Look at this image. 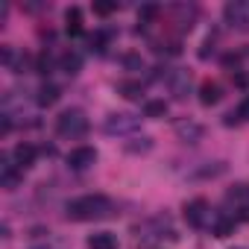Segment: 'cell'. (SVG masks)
Returning a JSON list of instances; mask_svg holds the SVG:
<instances>
[{
	"instance_id": "4dcf8cb0",
	"label": "cell",
	"mask_w": 249,
	"mask_h": 249,
	"mask_svg": "<svg viewBox=\"0 0 249 249\" xmlns=\"http://www.w3.org/2000/svg\"><path fill=\"white\" fill-rule=\"evenodd\" d=\"M237 62H240V53H229V56L223 59V65H226V68H231V65H237Z\"/></svg>"
},
{
	"instance_id": "f546056e",
	"label": "cell",
	"mask_w": 249,
	"mask_h": 249,
	"mask_svg": "<svg viewBox=\"0 0 249 249\" xmlns=\"http://www.w3.org/2000/svg\"><path fill=\"white\" fill-rule=\"evenodd\" d=\"M9 132H12V117L6 114L3 120H0V135H9Z\"/></svg>"
},
{
	"instance_id": "ffe728a7",
	"label": "cell",
	"mask_w": 249,
	"mask_h": 249,
	"mask_svg": "<svg viewBox=\"0 0 249 249\" xmlns=\"http://www.w3.org/2000/svg\"><path fill=\"white\" fill-rule=\"evenodd\" d=\"M144 117H167V103L164 100H150L144 106Z\"/></svg>"
},
{
	"instance_id": "5bb4252c",
	"label": "cell",
	"mask_w": 249,
	"mask_h": 249,
	"mask_svg": "<svg viewBox=\"0 0 249 249\" xmlns=\"http://www.w3.org/2000/svg\"><path fill=\"white\" fill-rule=\"evenodd\" d=\"M226 199H229V202H234V208H237V211L249 208V185H234V188L226 194ZM237 211H234V214H237Z\"/></svg>"
},
{
	"instance_id": "2e32d148",
	"label": "cell",
	"mask_w": 249,
	"mask_h": 249,
	"mask_svg": "<svg viewBox=\"0 0 249 249\" xmlns=\"http://www.w3.org/2000/svg\"><path fill=\"white\" fill-rule=\"evenodd\" d=\"M59 68H62V71H65L68 76L79 73V71H82V59H79V53H73V50L62 53V59H59Z\"/></svg>"
},
{
	"instance_id": "ba28073f",
	"label": "cell",
	"mask_w": 249,
	"mask_h": 249,
	"mask_svg": "<svg viewBox=\"0 0 249 249\" xmlns=\"http://www.w3.org/2000/svg\"><path fill=\"white\" fill-rule=\"evenodd\" d=\"M97 164V150L94 147H76L68 153V167L71 170H88Z\"/></svg>"
},
{
	"instance_id": "1f68e13d",
	"label": "cell",
	"mask_w": 249,
	"mask_h": 249,
	"mask_svg": "<svg viewBox=\"0 0 249 249\" xmlns=\"http://www.w3.org/2000/svg\"><path fill=\"white\" fill-rule=\"evenodd\" d=\"M234 249H246V246H234Z\"/></svg>"
},
{
	"instance_id": "9c48e42d",
	"label": "cell",
	"mask_w": 249,
	"mask_h": 249,
	"mask_svg": "<svg viewBox=\"0 0 249 249\" xmlns=\"http://www.w3.org/2000/svg\"><path fill=\"white\" fill-rule=\"evenodd\" d=\"M208 202L205 199H194V202H188L185 205V220H188V226H194V229H202L205 226V220H208Z\"/></svg>"
},
{
	"instance_id": "9a60e30c",
	"label": "cell",
	"mask_w": 249,
	"mask_h": 249,
	"mask_svg": "<svg viewBox=\"0 0 249 249\" xmlns=\"http://www.w3.org/2000/svg\"><path fill=\"white\" fill-rule=\"evenodd\" d=\"M220 97H223V94H220V85H217V82H211V79L202 82V88H199V103H202V106H217Z\"/></svg>"
},
{
	"instance_id": "4316f807",
	"label": "cell",
	"mask_w": 249,
	"mask_h": 249,
	"mask_svg": "<svg viewBox=\"0 0 249 249\" xmlns=\"http://www.w3.org/2000/svg\"><path fill=\"white\" fill-rule=\"evenodd\" d=\"M214 53V36H208L205 41H202V50H199V59H208Z\"/></svg>"
},
{
	"instance_id": "30bf717a",
	"label": "cell",
	"mask_w": 249,
	"mask_h": 249,
	"mask_svg": "<svg viewBox=\"0 0 249 249\" xmlns=\"http://www.w3.org/2000/svg\"><path fill=\"white\" fill-rule=\"evenodd\" d=\"M167 85H170V91L176 94V100H185L188 91H191V73L182 71V68H176V71L167 73Z\"/></svg>"
},
{
	"instance_id": "277c9868",
	"label": "cell",
	"mask_w": 249,
	"mask_h": 249,
	"mask_svg": "<svg viewBox=\"0 0 249 249\" xmlns=\"http://www.w3.org/2000/svg\"><path fill=\"white\" fill-rule=\"evenodd\" d=\"M103 129H106V135H132V132L141 129V120L129 111H114V114L106 117Z\"/></svg>"
},
{
	"instance_id": "8fae6325",
	"label": "cell",
	"mask_w": 249,
	"mask_h": 249,
	"mask_svg": "<svg viewBox=\"0 0 249 249\" xmlns=\"http://www.w3.org/2000/svg\"><path fill=\"white\" fill-rule=\"evenodd\" d=\"M36 156H38V150H36L33 144H18V147L12 150V159H15V164H18L21 170L33 167V164H36Z\"/></svg>"
},
{
	"instance_id": "cb8c5ba5",
	"label": "cell",
	"mask_w": 249,
	"mask_h": 249,
	"mask_svg": "<svg viewBox=\"0 0 249 249\" xmlns=\"http://www.w3.org/2000/svg\"><path fill=\"white\" fill-rule=\"evenodd\" d=\"M223 173H226V164H223V161H217L214 167H202V170H199V173H194V176H196V179H214V176H223Z\"/></svg>"
},
{
	"instance_id": "e0dca14e",
	"label": "cell",
	"mask_w": 249,
	"mask_h": 249,
	"mask_svg": "<svg viewBox=\"0 0 249 249\" xmlns=\"http://www.w3.org/2000/svg\"><path fill=\"white\" fill-rule=\"evenodd\" d=\"M117 94H120V97H126V100H141L144 88H141V82H132V79H123V82H117Z\"/></svg>"
},
{
	"instance_id": "44dd1931",
	"label": "cell",
	"mask_w": 249,
	"mask_h": 249,
	"mask_svg": "<svg viewBox=\"0 0 249 249\" xmlns=\"http://www.w3.org/2000/svg\"><path fill=\"white\" fill-rule=\"evenodd\" d=\"M153 150V138L141 135V138H132V144H126V153H150Z\"/></svg>"
},
{
	"instance_id": "6da1fadb",
	"label": "cell",
	"mask_w": 249,
	"mask_h": 249,
	"mask_svg": "<svg viewBox=\"0 0 249 249\" xmlns=\"http://www.w3.org/2000/svg\"><path fill=\"white\" fill-rule=\"evenodd\" d=\"M111 199L103 196V194H85V196H76L65 205V214L68 220H76V223H85V220H103L111 214Z\"/></svg>"
},
{
	"instance_id": "7402d4cb",
	"label": "cell",
	"mask_w": 249,
	"mask_h": 249,
	"mask_svg": "<svg viewBox=\"0 0 249 249\" xmlns=\"http://www.w3.org/2000/svg\"><path fill=\"white\" fill-rule=\"evenodd\" d=\"M36 71H38V73H50V71H53V56H50L47 50H41V53L36 56Z\"/></svg>"
},
{
	"instance_id": "484cf974",
	"label": "cell",
	"mask_w": 249,
	"mask_h": 249,
	"mask_svg": "<svg viewBox=\"0 0 249 249\" xmlns=\"http://www.w3.org/2000/svg\"><path fill=\"white\" fill-rule=\"evenodd\" d=\"M106 41H108V38H106L103 33H97V36H91V38H88L91 50H97V53H103V50H106Z\"/></svg>"
},
{
	"instance_id": "d4e9b609",
	"label": "cell",
	"mask_w": 249,
	"mask_h": 249,
	"mask_svg": "<svg viewBox=\"0 0 249 249\" xmlns=\"http://www.w3.org/2000/svg\"><path fill=\"white\" fill-rule=\"evenodd\" d=\"M123 68H126V71H144V59L138 53H126V56H123Z\"/></svg>"
},
{
	"instance_id": "52a82bcc",
	"label": "cell",
	"mask_w": 249,
	"mask_h": 249,
	"mask_svg": "<svg viewBox=\"0 0 249 249\" xmlns=\"http://www.w3.org/2000/svg\"><path fill=\"white\" fill-rule=\"evenodd\" d=\"M226 15V24L240 30V33H249V3H243V0H234V3H226L223 9Z\"/></svg>"
},
{
	"instance_id": "7a4b0ae2",
	"label": "cell",
	"mask_w": 249,
	"mask_h": 249,
	"mask_svg": "<svg viewBox=\"0 0 249 249\" xmlns=\"http://www.w3.org/2000/svg\"><path fill=\"white\" fill-rule=\"evenodd\" d=\"M56 132L62 138H82L88 132V117L79 108H68L56 117Z\"/></svg>"
},
{
	"instance_id": "4fadbf2b",
	"label": "cell",
	"mask_w": 249,
	"mask_h": 249,
	"mask_svg": "<svg viewBox=\"0 0 249 249\" xmlns=\"http://www.w3.org/2000/svg\"><path fill=\"white\" fill-rule=\"evenodd\" d=\"M59 97H62V88H59V85H53V82H47V85H41V88H38L36 103H38V106H56V103H59Z\"/></svg>"
},
{
	"instance_id": "d6986e66",
	"label": "cell",
	"mask_w": 249,
	"mask_h": 249,
	"mask_svg": "<svg viewBox=\"0 0 249 249\" xmlns=\"http://www.w3.org/2000/svg\"><path fill=\"white\" fill-rule=\"evenodd\" d=\"M234 223H237V217H226V214H220L217 223H214V234H217V237H229V234H234Z\"/></svg>"
},
{
	"instance_id": "f1b7e54d",
	"label": "cell",
	"mask_w": 249,
	"mask_h": 249,
	"mask_svg": "<svg viewBox=\"0 0 249 249\" xmlns=\"http://www.w3.org/2000/svg\"><path fill=\"white\" fill-rule=\"evenodd\" d=\"M237 117H240V120H249V97H243V103H240V108H237Z\"/></svg>"
},
{
	"instance_id": "5b68a950",
	"label": "cell",
	"mask_w": 249,
	"mask_h": 249,
	"mask_svg": "<svg viewBox=\"0 0 249 249\" xmlns=\"http://www.w3.org/2000/svg\"><path fill=\"white\" fill-rule=\"evenodd\" d=\"M21 179H24V170L12 161L9 153H3V156H0V188H3V191H15L21 185Z\"/></svg>"
},
{
	"instance_id": "8992f818",
	"label": "cell",
	"mask_w": 249,
	"mask_h": 249,
	"mask_svg": "<svg viewBox=\"0 0 249 249\" xmlns=\"http://www.w3.org/2000/svg\"><path fill=\"white\" fill-rule=\"evenodd\" d=\"M173 132H176V138H179L182 144H199L202 135H205L202 123H196L194 117H179V120L173 123Z\"/></svg>"
},
{
	"instance_id": "3957f363",
	"label": "cell",
	"mask_w": 249,
	"mask_h": 249,
	"mask_svg": "<svg viewBox=\"0 0 249 249\" xmlns=\"http://www.w3.org/2000/svg\"><path fill=\"white\" fill-rule=\"evenodd\" d=\"M164 229L170 231V217H167V214H159V217H153V220L138 223L132 231H135V240H138V243L150 246V243H156V240L164 234Z\"/></svg>"
},
{
	"instance_id": "ac0fdd59",
	"label": "cell",
	"mask_w": 249,
	"mask_h": 249,
	"mask_svg": "<svg viewBox=\"0 0 249 249\" xmlns=\"http://www.w3.org/2000/svg\"><path fill=\"white\" fill-rule=\"evenodd\" d=\"M65 24H68V33H71V36H79V33H82V12H79L76 6H71V9L65 12Z\"/></svg>"
},
{
	"instance_id": "603a6c76",
	"label": "cell",
	"mask_w": 249,
	"mask_h": 249,
	"mask_svg": "<svg viewBox=\"0 0 249 249\" xmlns=\"http://www.w3.org/2000/svg\"><path fill=\"white\" fill-rule=\"evenodd\" d=\"M159 12H161V9H159L156 3H150V6H141V9H138V21H141V24H153Z\"/></svg>"
},
{
	"instance_id": "7c38bea8",
	"label": "cell",
	"mask_w": 249,
	"mask_h": 249,
	"mask_svg": "<svg viewBox=\"0 0 249 249\" xmlns=\"http://www.w3.org/2000/svg\"><path fill=\"white\" fill-rule=\"evenodd\" d=\"M88 249H117V237L111 231H94L88 234Z\"/></svg>"
},
{
	"instance_id": "83f0119b",
	"label": "cell",
	"mask_w": 249,
	"mask_h": 249,
	"mask_svg": "<svg viewBox=\"0 0 249 249\" xmlns=\"http://www.w3.org/2000/svg\"><path fill=\"white\" fill-rule=\"evenodd\" d=\"M117 9V3H94V12L97 15H111Z\"/></svg>"
},
{
	"instance_id": "d6a6232c",
	"label": "cell",
	"mask_w": 249,
	"mask_h": 249,
	"mask_svg": "<svg viewBox=\"0 0 249 249\" xmlns=\"http://www.w3.org/2000/svg\"><path fill=\"white\" fill-rule=\"evenodd\" d=\"M38 249H41V246H38Z\"/></svg>"
}]
</instances>
